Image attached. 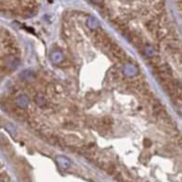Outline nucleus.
Masks as SVG:
<instances>
[{
  "label": "nucleus",
  "instance_id": "nucleus-1",
  "mask_svg": "<svg viewBox=\"0 0 182 182\" xmlns=\"http://www.w3.org/2000/svg\"><path fill=\"white\" fill-rule=\"evenodd\" d=\"M94 41L97 45L99 46H104V48H109V46L112 43V39H110V37L103 30H97L94 33L93 36Z\"/></svg>",
  "mask_w": 182,
  "mask_h": 182
},
{
  "label": "nucleus",
  "instance_id": "nucleus-2",
  "mask_svg": "<svg viewBox=\"0 0 182 182\" xmlns=\"http://www.w3.org/2000/svg\"><path fill=\"white\" fill-rule=\"evenodd\" d=\"M109 51L111 52V54L113 55V57L115 58L120 62H125L127 59L126 53L123 51L122 48L119 47V45H117L115 43H113V42L111 43V45L109 46Z\"/></svg>",
  "mask_w": 182,
  "mask_h": 182
},
{
  "label": "nucleus",
  "instance_id": "nucleus-3",
  "mask_svg": "<svg viewBox=\"0 0 182 182\" xmlns=\"http://www.w3.org/2000/svg\"><path fill=\"white\" fill-rule=\"evenodd\" d=\"M57 160L59 161V165H60V167H62V168H67L70 167V162H69V160H67V159L63 158V157H58Z\"/></svg>",
  "mask_w": 182,
  "mask_h": 182
},
{
  "label": "nucleus",
  "instance_id": "nucleus-4",
  "mask_svg": "<svg viewBox=\"0 0 182 182\" xmlns=\"http://www.w3.org/2000/svg\"><path fill=\"white\" fill-rule=\"evenodd\" d=\"M93 2H94V3H96V4H99V3H101L103 0H92Z\"/></svg>",
  "mask_w": 182,
  "mask_h": 182
}]
</instances>
